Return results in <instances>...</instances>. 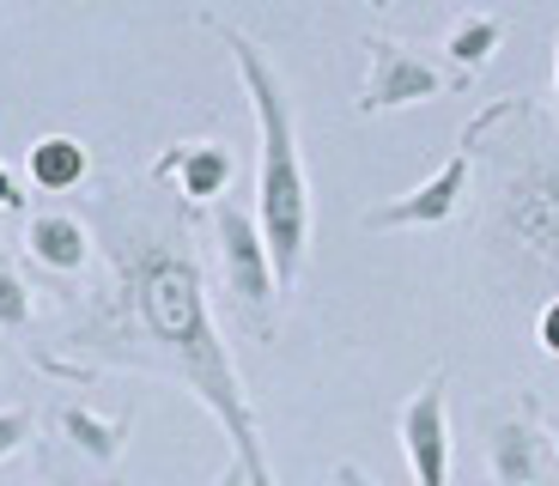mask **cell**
<instances>
[{
    "label": "cell",
    "mask_w": 559,
    "mask_h": 486,
    "mask_svg": "<svg viewBox=\"0 0 559 486\" xmlns=\"http://www.w3.org/2000/svg\"><path fill=\"white\" fill-rule=\"evenodd\" d=\"M201 25L231 49L243 97H250V116H255V225L267 237L280 298H286L298 286V274H305V256H310V177H305V153H298L293 97H286V80L274 73V61L238 25H225V19H201Z\"/></svg>",
    "instance_id": "2"
},
{
    "label": "cell",
    "mask_w": 559,
    "mask_h": 486,
    "mask_svg": "<svg viewBox=\"0 0 559 486\" xmlns=\"http://www.w3.org/2000/svg\"><path fill=\"white\" fill-rule=\"evenodd\" d=\"M371 49V73H365L359 97H353V110L359 116H383V110H407V104H432V97L456 92V73L438 68L432 56H419L414 43H395V37H365Z\"/></svg>",
    "instance_id": "6"
},
{
    "label": "cell",
    "mask_w": 559,
    "mask_h": 486,
    "mask_svg": "<svg viewBox=\"0 0 559 486\" xmlns=\"http://www.w3.org/2000/svg\"><path fill=\"white\" fill-rule=\"evenodd\" d=\"M554 462V438L535 426V407H511L487 426V474L499 486H535Z\"/></svg>",
    "instance_id": "9"
},
{
    "label": "cell",
    "mask_w": 559,
    "mask_h": 486,
    "mask_svg": "<svg viewBox=\"0 0 559 486\" xmlns=\"http://www.w3.org/2000/svg\"><path fill=\"white\" fill-rule=\"evenodd\" d=\"M499 232L559 274V165L530 158L499 182Z\"/></svg>",
    "instance_id": "5"
},
{
    "label": "cell",
    "mask_w": 559,
    "mask_h": 486,
    "mask_svg": "<svg viewBox=\"0 0 559 486\" xmlns=\"http://www.w3.org/2000/svg\"><path fill=\"white\" fill-rule=\"evenodd\" d=\"M395 438H402V457L414 486H450V371L438 365L426 383L395 407Z\"/></svg>",
    "instance_id": "7"
},
{
    "label": "cell",
    "mask_w": 559,
    "mask_h": 486,
    "mask_svg": "<svg viewBox=\"0 0 559 486\" xmlns=\"http://www.w3.org/2000/svg\"><path fill=\"white\" fill-rule=\"evenodd\" d=\"M554 110H559V80H554Z\"/></svg>",
    "instance_id": "21"
},
{
    "label": "cell",
    "mask_w": 559,
    "mask_h": 486,
    "mask_svg": "<svg viewBox=\"0 0 559 486\" xmlns=\"http://www.w3.org/2000/svg\"><path fill=\"white\" fill-rule=\"evenodd\" d=\"M25 177H31V189H43V194H73L85 177H92V146H85L80 134H43V140H31Z\"/></svg>",
    "instance_id": "12"
},
{
    "label": "cell",
    "mask_w": 559,
    "mask_h": 486,
    "mask_svg": "<svg viewBox=\"0 0 559 486\" xmlns=\"http://www.w3.org/2000/svg\"><path fill=\"white\" fill-rule=\"evenodd\" d=\"M231 177H238V158H231V146H219V140H177V146H165L158 165H153V182L177 194L189 213L225 208Z\"/></svg>",
    "instance_id": "8"
},
{
    "label": "cell",
    "mask_w": 559,
    "mask_h": 486,
    "mask_svg": "<svg viewBox=\"0 0 559 486\" xmlns=\"http://www.w3.org/2000/svg\"><path fill=\"white\" fill-rule=\"evenodd\" d=\"M19 208H25V194H19L13 170H0V213H19Z\"/></svg>",
    "instance_id": "17"
},
{
    "label": "cell",
    "mask_w": 559,
    "mask_h": 486,
    "mask_svg": "<svg viewBox=\"0 0 559 486\" xmlns=\"http://www.w3.org/2000/svg\"><path fill=\"white\" fill-rule=\"evenodd\" d=\"M92 232L110 256V286L80 317V329H68L61 341L73 353H98V359H122L134 371L177 377L231 438V462L243 469V481L274 486L262 419H255L238 359L213 322L189 220H165V213L134 208L122 194H104V201H92Z\"/></svg>",
    "instance_id": "1"
},
{
    "label": "cell",
    "mask_w": 559,
    "mask_h": 486,
    "mask_svg": "<svg viewBox=\"0 0 559 486\" xmlns=\"http://www.w3.org/2000/svg\"><path fill=\"white\" fill-rule=\"evenodd\" d=\"M31 317H37L31 280L19 274V262L7 256V244H0V334H31Z\"/></svg>",
    "instance_id": "14"
},
{
    "label": "cell",
    "mask_w": 559,
    "mask_h": 486,
    "mask_svg": "<svg viewBox=\"0 0 559 486\" xmlns=\"http://www.w3.org/2000/svg\"><path fill=\"white\" fill-rule=\"evenodd\" d=\"M25 262L43 280H73L92 262V225L80 213H31L25 220Z\"/></svg>",
    "instance_id": "10"
},
{
    "label": "cell",
    "mask_w": 559,
    "mask_h": 486,
    "mask_svg": "<svg viewBox=\"0 0 559 486\" xmlns=\"http://www.w3.org/2000/svg\"><path fill=\"white\" fill-rule=\"evenodd\" d=\"M335 486H378V481H371L359 462H335Z\"/></svg>",
    "instance_id": "18"
},
{
    "label": "cell",
    "mask_w": 559,
    "mask_h": 486,
    "mask_svg": "<svg viewBox=\"0 0 559 486\" xmlns=\"http://www.w3.org/2000/svg\"><path fill=\"white\" fill-rule=\"evenodd\" d=\"M31 431H37L31 407H0V462H7V457H19V450L31 444Z\"/></svg>",
    "instance_id": "15"
},
{
    "label": "cell",
    "mask_w": 559,
    "mask_h": 486,
    "mask_svg": "<svg viewBox=\"0 0 559 486\" xmlns=\"http://www.w3.org/2000/svg\"><path fill=\"white\" fill-rule=\"evenodd\" d=\"M535 347H542L547 359H559V298H547L542 317H535Z\"/></svg>",
    "instance_id": "16"
},
{
    "label": "cell",
    "mask_w": 559,
    "mask_h": 486,
    "mask_svg": "<svg viewBox=\"0 0 559 486\" xmlns=\"http://www.w3.org/2000/svg\"><path fill=\"white\" fill-rule=\"evenodd\" d=\"M523 110H530L523 97H499V104H487L475 122L462 128L456 153L419 182V189H407V194H395V201H383V208L365 213V232H419V225H444L450 213L462 208V194H468V177H475V146L499 122H511V116H523Z\"/></svg>",
    "instance_id": "3"
},
{
    "label": "cell",
    "mask_w": 559,
    "mask_h": 486,
    "mask_svg": "<svg viewBox=\"0 0 559 486\" xmlns=\"http://www.w3.org/2000/svg\"><path fill=\"white\" fill-rule=\"evenodd\" d=\"M49 426H56V438L68 450H80V462H92L98 474H110L116 462H122V450H128L134 414H98V407H85V402H56Z\"/></svg>",
    "instance_id": "11"
},
{
    "label": "cell",
    "mask_w": 559,
    "mask_h": 486,
    "mask_svg": "<svg viewBox=\"0 0 559 486\" xmlns=\"http://www.w3.org/2000/svg\"><path fill=\"white\" fill-rule=\"evenodd\" d=\"M554 80H559V37H554Z\"/></svg>",
    "instance_id": "20"
},
{
    "label": "cell",
    "mask_w": 559,
    "mask_h": 486,
    "mask_svg": "<svg viewBox=\"0 0 559 486\" xmlns=\"http://www.w3.org/2000/svg\"><path fill=\"white\" fill-rule=\"evenodd\" d=\"M213 486H250V481H243V469H238V462H225V469H219V481H213Z\"/></svg>",
    "instance_id": "19"
},
{
    "label": "cell",
    "mask_w": 559,
    "mask_h": 486,
    "mask_svg": "<svg viewBox=\"0 0 559 486\" xmlns=\"http://www.w3.org/2000/svg\"><path fill=\"white\" fill-rule=\"evenodd\" d=\"M499 43H504V19H499V13H462L456 25H450V37H444L450 73L468 85V80H475V73L492 61V49H499Z\"/></svg>",
    "instance_id": "13"
},
{
    "label": "cell",
    "mask_w": 559,
    "mask_h": 486,
    "mask_svg": "<svg viewBox=\"0 0 559 486\" xmlns=\"http://www.w3.org/2000/svg\"><path fill=\"white\" fill-rule=\"evenodd\" d=\"M554 444H559V419H554Z\"/></svg>",
    "instance_id": "22"
},
{
    "label": "cell",
    "mask_w": 559,
    "mask_h": 486,
    "mask_svg": "<svg viewBox=\"0 0 559 486\" xmlns=\"http://www.w3.org/2000/svg\"><path fill=\"white\" fill-rule=\"evenodd\" d=\"M213 256H219V280L231 292V305L243 310V322L255 334H274L280 280H274V256H267V237L250 208H238V201L213 208Z\"/></svg>",
    "instance_id": "4"
}]
</instances>
